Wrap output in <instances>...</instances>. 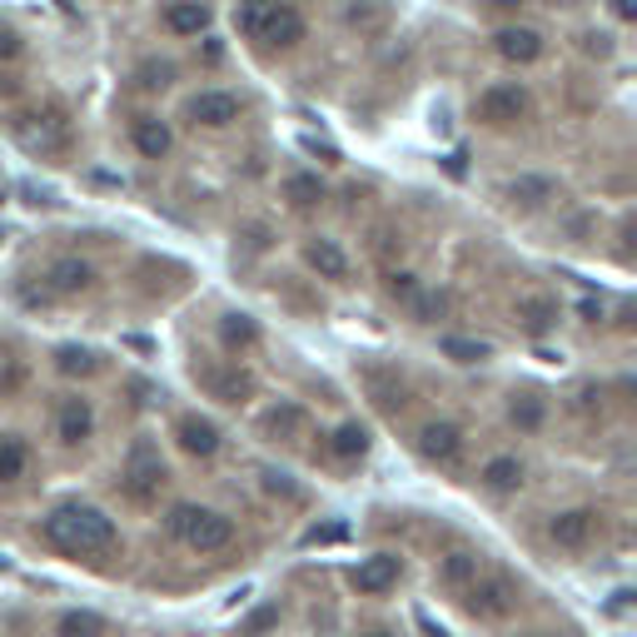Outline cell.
I'll return each instance as SVG.
<instances>
[{
  "label": "cell",
  "mask_w": 637,
  "mask_h": 637,
  "mask_svg": "<svg viewBox=\"0 0 637 637\" xmlns=\"http://www.w3.org/2000/svg\"><path fill=\"white\" fill-rule=\"evenodd\" d=\"M170 533L195 553H225L235 544V523L225 513H214V508H195V503H179L170 513Z\"/></svg>",
  "instance_id": "obj_3"
},
{
  "label": "cell",
  "mask_w": 637,
  "mask_h": 637,
  "mask_svg": "<svg viewBox=\"0 0 637 637\" xmlns=\"http://www.w3.org/2000/svg\"><path fill=\"white\" fill-rule=\"evenodd\" d=\"M55 434H60V444L80 449L85 438L95 434V409L85 399H65L60 403V419H55Z\"/></svg>",
  "instance_id": "obj_19"
},
{
  "label": "cell",
  "mask_w": 637,
  "mask_h": 637,
  "mask_svg": "<svg viewBox=\"0 0 637 637\" xmlns=\"http://www.w3.org/2000/svg\"><path fill=\"white\" fill-rule=\"evenodd\" d=\"M40 533H46L60 553H71V558L115 553V544H120L115 523H110L100 508H90V503H60L55 513L40 523Z\"/></svg>",
  "instance_id": "obj_1"
},
{
  "label": "cell",
  "mask_w": 637,
  "mask_h": 637,
  "mask_svg": "<svg viewBox=\"0 0 637 637\" xmlns=\"http://www.w3.org/2000/svg\"><path fill=\"white\" fill-rule=\"evenodd\" d=\"M220 339L229 344V349H254L260 344V324L249 314H225V324H220Z\"/></svg>",
  "instance_id": "obj_26"
},
{
  "label": "cell",
  "mask_w": 637,
  "mask_h": 637,
  "mask_svg": "<svg viewBox=\"0 0 637 637\" xmlns=\"http://www.w3.org/2000/svg\"><path fill=\"white\" fill-rule=\"evenodd\" d=\"M528 110H533L528 90H523V85H513V80L484 85V90H478V100H473V115L484 120L488 130H513V125H523V120H528Z\"/></svg>",
  "instance_id": "obj_4"
},
{
  "label": "cell",
  "mask_w": 637,
  "mask_h": 637,
  "mask_svg": "<svg viewBox=\"0 0 637 637\" xmlns=\"http://www.w3.org/2000/svg\"><path fill=\"white\" fill-rule=\"evenodd\" d=\"M444 354H453L459 364H478V359H488V344H473V339H444Z\"/></svg>",
  "instance_id": "obj_34"
},
{
  "label": "cell",
  "mask_w": 637,
  "mask_h": 637,
  "mask_svg": "<svg viewBox=\"0 0 637 637\" xmlns=\"http://www.w3.org/2000/svg\"><path fill=\"white\" fill-rule=\"evenodd\" d=\"M503 200L513 204V210L533 214V210H544L548 200H558V185L548 175H519V179H508L503 185Z\"/></svg>",
  "instance_id": "obj_14"
},
{
  "label": "cell",
  "mask_w": 637,
  "mask_h": 637,
  "mask_svg": "<svg viewBox=\"0 0 637 637\" xmlns=\"http://www.w3.org/2000/svg\"><path fill=\"white\" fill-rule=\"evenodd\" d=\"M15 135H21L25 150H36V154H55L71 140V130H65L60 115H25V120H15Z\"/></svg>",
  "instance_id": "obj_13"
},
{
  "label": "cell",
  "mask_w": 637,
  "mask_h": 637,
  "mask_svg": "<svg viewBox=\"0 0 637 637\" xmlns=\"http://www.w3.org/2000/svg\"><path fill=\"white\" fill-rule=\"evenodd\" d=\"M130 140H135V150H140L145 160H165L170 145H175V135H170V125L160 115H135L130 120Z\"/></svg>",
  "instance_id": "obj_16"
},
{
  "label": "cell",
  "mask_w": 637,
  "mask_h": 637,
  "mask_svg": "<svg viewBox=\"0 0 637 637\" xmlns=\"http://www.w3.org/2000/svg\"><path fill=\"white\" fill-rule=\"evenodd\" d=\"M95 284V270L85 260H55L46 270V289L50 295H85Z\"/></svg>",
  "instance_id": "obj_21"
},
{
  "label": "cell",
  "mask_w": 637,
  "mask_h": 637,
  "mask_svg": "<svg viewBox=\"0 0 637 637\" xmlns=\"http://www.w3.org/2000/svg\"><path fill=\"white\" fill-rule=\"evenodd\" d=\"M284 200H295L299 210H309V204L324 200V179L318 175H289L284 179Z\"/></svg>",
  "instance_id": "obj_28"
},
{
  "label": "cell",
  "mask_w": 637,
  "mask_h": 637,
  "mask_svg": "<svg viewBox=\"0 0 637 637\" xmlns=\"http://www.w3.org/2000/svg\"><path fill=\"white\" fill-rule=\"evenodd\" d=\"M349 583H354L359 592H369V598H374V592H389L394 583H399V558H394V553H374V558H364V563H359L354 573H349Z\"/></svg>",
  "instance_id": "obj_15"
},
{
  "label": "cell",
  "mask_w": 637,
  "mask_h": 637,
  "mask_svg": "<svg viewBox=\"0 0 637 637\" xmlns=\"http://www.w3.org/2000/svg\"><path fill=\"white\" fill-rule=\"evenodd\" d=\"M21 50H25V40H21V30H15L5 15H0V65H11V60H21Z\"/></svg>",
  "instance_id": "obj_35"
},
{
  "label": "cell",
  "mask_w": 637,
  "mask_h": 637,
  "mask_svg": "<svg viewBox=\"0 0 637 637\" xmlns=\"http://www.w3.org/2000/svg\"><path fill=\"white\" fill-rule=\"evenodd\" d=\"M389 295H394V299H403V304H409V299L419 295V279H413V274H394V279H389Z\"/></svg>",
  "instance_id": "obj_38"
},
{
  "label": "cell",
  "mask_w": 637,
  "mask_h": 637,
  "mask_svg": "<svg viewBox=\"0 0 637 637\" xmlns=\"http://www.w3.org/2000/svg\"><path fill=\"white\" fill-rule=\"evenodd\" d=\"M478 578V553H449L438 567V583L449 592H469V583Z\"/></svg>",
  "instance_id": "obj_24"
},
{
  "label": "cell",
  "mask_w": 637,
  "mask_h": 637,
  "mask_svg": "<svg viewBox=\"0 0 637 637\" xmlns=\"http://www.w3.org/2000/svg\"><path fill=\"white\" fill-rule=\"evenodd\" d=\"M160 25H165L170 36H179V40H200V36H210L214 5H210V0H165Z\"/></svg>",
  "instance_id": "obj_10"
},
{
  "label": "cell",
  "mask_w": 637,
  "mask_h": 637,
  "mask_svg": "<svg viewBox=\"0 0 637 637\" xmlns=\"http://www.w3.org/2000/svg\"><path fill=\"white\" fill-rule=\"evenodd\" d=\"M592 533H598V513L592 508H567V513H553V523H548V538L558 548H567V553H583L592 544Z\"/></svg>",
  "instance_id": "obj_12"
},
{
  "label": "cell",
  "mask_w": 637,
  "mask_h": 637,
  "mask_svg": "<svg viewBox=\"0 0 637 637\" xmlns=\"http://www.w3.org/2000/svg\"><path fill=\"white\" fill-rule=\"evenodd\" d=\"M583 50H588V55H613V36H608V30H588V36H583Z\"/></svg>",
  "instance_id": "obj_37"
},
{
  "label": "cell",
  "mask_w": 637,
  "mask_h": 637,
  "mask_svg": "<svg viewBox=\"0 0 637 637\" xmlns=\"http://www.w3.org/2000/svg\"><path fill=\"white\" fill-rule=\"evenodd\" d=\"M60 637H105V617H95V613H65V617H60Z\"/></svg>",
  "instance_id": "obj_29"
},
{
  "label": "cell",
  "mask_w": 637,
  "mask_h": 637,
  "mask_svg": "<svg viewBox=\"0 0 637 637\" xmlns=\"http://www.w3.org/2000/svg\"><path fill=\"white\" fill-rule=\"evenodd\" d=\"M239 95L235 90H220V85H210V90H195L185 100V115L195 130H229L239 120Z\"/></svg>",
  "instance_id": "obj_6"
},
{
  "label": "cell",
  "mask_w": 637,
  "mask_h": 637,
  "mask_svg": "<svg viewBox=\"0 0 637 637\" xmlns=\"http://www.w3.org/2000/svg\"><path fill=\"white\" fill-rule=\"evenodd\" d=\"M494 50L508 60V65H538L548 55V36L538 25H523V21H508L494 30Z\"/></svg>",
  "instance_id": "obj_8"
},
{
  "label": "cell",
  "mask_w": 637,
  "mask_h": 637,
  "mask_svg": "<svg viewBox=\"0 0 637 637\" xmlns=\"http://www.w3.org/2000/svg\"><path fill=\"white\" fill-rule=\"evenodd\" d=\"M484 5H488V11H503V15H519L528 0H484Z\"/></svg>",
  "instance_id": "obj_39"
},
{
  "label": "cell",
  "mask_w": 637,
  "mask_h": 637,
  "mask_svg": "<svg viewBox=\"0 0 637 637\" xmlns=\"http://www.w3.org/2000/svg\"><path fill=\"white\" fill-rule=\"evenodd\" d=\"M0 567H5V563H0Z\"/></svg>",
  "instance_id": "obj_43"
},
{
  "label": "cell",
  "mask_w": 637,
  "mask_h": 637,
  "mask_svg": "<svg viewBox=\"0 0 637 637\" xmlns=\"http://www.w3.org/2000/svg\"><path fill=\"white\" fill-rule=\"evenodd\" d=\"M25 459H30V453H25L21 438H15V434H0V484H15V478L25 473Z\"/></svg>",
  "instance_id": "obj_27"
},
{
  "label": "cell",
  "mask_w": 637,
  "mask_h": 637,
  "mask_svg": "<svg viewBox=\"0 0 637 637\" xmlns=\"http://www.w3.org/2000/svg\"><path fill=\"white\" fill-rule=\"evenodd\" d=\"M140 85H145V90H165V85H175V65H170V60H145V65H140Z\"/></svg>",
  "instance_id": "obj_33"
},
{
  "label": "cell",
  "mask_w": 637,
  "mask_h": 637,
  "mask_svg": "<svg viewBox=\"0 0 637 637\" xmlns=\"http://www.w3.org/2000/svg\"><path fill=\"white\" fill-rule=\"evenodd\" d=\"M548 5H553V11H578L583 0H548Z\"/></svg>",
  "instance_id": "obj_40"
},
{
  "label": "cell",
  "mask_w": 637,
  "mask_h": 637,
  "mask_svg": "<svg viewBox=\"0 0 637 637\" xmlns=\"http://www.w3.org/2000/svg\"><path fill=\"white\" fill-rule=\"evenodd\" d=\"M264 438H274V444H289V438H299L309 428V413L299 409V403H274L270 413L260 419Z\"/></svg>",
  "instance_id": "obj_22"
},
{
  "label": "cell",
  "mask_w": 637,
  "mask_h": 637,
  "mask_svg": "<svg viewBox=\"0 0 637 637\" xmlns=\"http://www.w3.org/2000/svg\"><path fill=\"white\" fill-rule=\"evenodd\" d=\"M274 623H279V608L270 602V608H260L254 617H245V623H239V637H260L264 627H274Z\"/></svg>",
  "instance_id": "obj_36"
},
{
  "label": "cell",
  "mask_w": 637,
  "mask_h": 637,
  "mask_svg": "<svg viewBox=\"0 0 637 637\" xmlns=\"http://www.w3.org/2000/svg\"><path fill=\"white\" fill-rule=\"evenodd\" d=\"M120 484H125V494H130L135 503H154L160 488H165V459H160V449H154V444H135L130 459H125V473H120Z\"/></svg>",
  "instance_id": "obj_5"
},
{
  "label": "cell",
  "mask_w": 637,
  "mask_h": 637,
  "mask_svg": "<svg viewBox=\"0 0 637 637\" xmlns=\"http://www.w3.org/2000/svg\"><path fill=\"white\" fill-rule=\"evenodd\" d=\"M235 30L245 40H254L260 50H299L309 36V21L289 0H239Z\"/></svg>",
  "instance_id": "obj_2"
},
{
  "label": "cell",
  "mask_w": 637,
  "mask_h": 637,
  "mask_svg": "<svg viewBox=\"0 0 637 637\" xmlns=\"http://www.w3.org/2000/svg\"><path fill=\"white\" fill-rule=\"evenodd\" d=\"M463 598H469L473 617H508L513 608H519V588H513L503 573H494V578H484V573H478V578L469 583V592H463Z\"/></svg>",
  "instance_id": "obj_9"
},
{
  "label": "cell",
  "mask_w": 637,
  "mask_h": 637,
  "mask_svg": "<svg viewBox=\"0 0 637 637\" xmlns=\"http://www.w3.org/2000/svg\"><path fill=\"white\" fill-rule=\"evenodd\" d=\"M384 15H389V5H384V0H354V5H349V25H359V30L384 25Z\"/></svg>",
  "instance_id": "obj_31"
},
{
  "label": "cell",
  "mask_w": 637,
  "mask_h": 637,
  "mask_svg": "<svg viewBox=\"0 0 637 637\" xmlns=\"http://www.w3.org/2000/svg\"><path fill=\"white\" fill-rule=\"evenodd\" d=\"M364 637H399V633H394V627H369Z\"/></svg>",
  "instance_id": "obj_41"
},
{
  "label": "cell",
  "mask_w": 637,
  "mask_h": 637,
  "mask_svg": "<svg viewBox=\"0 0 637 637\" xmlns=\"http://www.w3.org/2000/svg\"><path fill=\"white\" fill-rule=\"evenodd\" d=\"M364 449H369V428L364 424H339L334 428V438H329L334 459H364Z\"/></svg>",
  "instance_id": "obj_25"
},
{
  "label": "cell",
  "mask_w": 637,
  "mask_h": 637,
  "mask_svg": "<svg viewBox=\"0 0 637 637\" xmlns=\"http://www.w3.org/2000/svg\"><path fill=\"white\" fill-rule=\"evenodd\" d=\"M195 384L210 394L214 403H249L254 399V374H245L239 364H195Z\"/></svg>",
  "instance_id": "obj_7"
},
{
  "label": "cell",
  "mask_w": 637,
  "mask_h": 637,
  "mask_svg": "<svg viewBox=\"0 0 637 637\" xmlns=\"http://www.w3.org/2000/svg\"><path fill=\"white\" fill-rule=\"evenodd\" d=\"M55 364H60V374H95V369H100V364H95V354H90V349H60V354H55Z\"/></svg>",
  "instance_id": "obj_32"
},
{
  "label": "cell",
  "mask_w": 637,
  "mask_h": 637,
  "mask_svg": "<svg viewBox=\"0 0 637 637\" xmlns=\"http://www.w3.org/2000/svg\"><path fill=\"white\" fill-rule=\"evenodd\" d=\"M419 453H424L428 463H438V469H459L463 463V428L459 424H424L419 428Z\"/></svg>",
  "instance_id": "obj_11"
},
{
  "label": "cell",
  "mask_w": 637,
  "mask_h": 637,
  "mask_svg": "<svg viewBox=\"0 0 637 637\" xmlns=\"http://www.w3.org/2000/svg\"><path fill=\"white\" fill-rule=\"evenodd\" d=\"M304 264L318 274V279H334V284L349 279V254H344L334 239H309V245H304Z\"/></svg>",
  "instance_id": "obj_17"
},
{
  "label": "cell",
  "mask_w": 637,
  "mask_h": 637,
  "mask_svg": "<svg viewBox=\"0 0 637 637\" xmlns=\"http://www.w3.org/2000/svg\"><path fill=\"white\" fill-rule=\"evenodd\" d=\"M478 478H484L488 494H519V488H523V463L508 459V453H498V459L484 463V473H478Z\"/></svg>",
  "instance_id": "obj_23"
},
{
  "label": "cell",
  "mask_w": 637,
  "mask_h": 637,
  "mask_svg": "<svg viewBox=\"0 0 637 637\" xmlns=\"http://www.w3.org/2000/svg\"><path fill=\"white\" fill-rule=\"evenodd\" d=\"M508 413H513V424L533 434V428L544 424V399H538V394H523V399H513V409Z\"/></svg>",
  "instance_id": "obj_30"
},
{
  "label": "cell",
  "mask_w": 637,
  "mask_h": 637,
  "mask_svg": "<svg viewBox=\"0 0 637 637\" xmlns=\"http://www.w3.org/2000/svg\"><path fill=\"white\" fill-rule=\"evenodd\" d=\"M533 637H558V633H533Z\"/></svg>",
  "instance_id": "obj_42"
},
{
  "label": "cell",
  "mask_w": 637,
  "mask_h": 637,
  "mask_svg": "<svg viewBox=\"0 0 637 637\" xmlns=\"http://www.w3.org/2000/svg\"><path fill=\"white\" fill-rule=\"evenodd\" d=\"M175 434H179V449H185L189 459H214V453H220V428H214L210 419H195V413H185Z\"/></svg>",
  "instance_id": "obj_18"
},
{
  "label": "cell",
  "mask_w": 637,
  "mask_h": 637,
  "mask_svg": "<svg viewBox=\"0 0 637 637\" xmlns=\"http://www.w3.org/2000/svg\"><path fill=\"white\" fill-rule=\"evenodd\" d=\"M519 329L523 334H533V339H544L548 329H558V299H548V295H528V299H519Z\"/></svg>",
  "instance_id": "obj_20"
}]
</instances>
